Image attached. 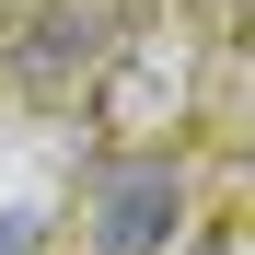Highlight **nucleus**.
Masks as SVG:
<instances>
[{"instance_id":"obj_1","label":"nucleus","mask_w":255,"mask_h":255,"mask_svg":"<svg viewBox=\"0 0 255 255\" xmlns=\"http://www.w3.org/2000/svg\"><path fill=\"white\" fill-rule=\"evenodd\" d=\"M186 221H197V174L162 139H128L81 174V255H174Z\"/></svg>"},{"instance_id":"obj_2","label":"nucleus","mask_w":255,"mask_h":255,"mask_svg":"<svg viewBox=\"0 0 255 255\" xmlns=\"http://www.w3.org/2000/svg\"><path fill=\"white\" fill-rule=\"evenodd\" d=\"M93 105L116 139H162V128H186L197 116V58H186V12L174 23H116V47L93 70Z\"/></svg>"},{"instance_id":"obj_3","label":"nucleus","mask_w":255,"mask_h":255,"mask_svg":"<svg viewBox=\"0 0 255 255\" xmlns=\"http://www.w3.org/2000/svg\"><path fill=\"white\" fill-rule=\"evenodd\" d=\"M116 0H35V23L12 35V81L35 105H81L93 93V70H105V47H116Z\"/></svg>"},{"instance_id":"obj_4","label":"nucleus","mask_w":255,"mask_h":255,"mask_svg":"<svg viewBox=\"0 0 255 255\" xmlns=\"http://www.w3.org/2000/svg\"><path fill=\"white\" fill-rule=\"evenodd\" d=\"M197 47H244V0H174Z\"/></svg>"},{"instance_id":"obj_5","label":"nucleus","mask_w":255,"mask_h":255,"mask_svg":"<svg viewBox=\"0 0 255 255\" xmlns=\"http://www.w3.org/2000/svg\"><path fill=\"white\" fill-rule=\"evenodd\" d=\"M0 255H35V221H23V209H0Z\"/></svg>"}]
</instances>
